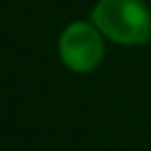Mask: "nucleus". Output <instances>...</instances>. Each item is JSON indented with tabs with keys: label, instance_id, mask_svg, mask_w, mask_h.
<instances>
[{
	"label": "nucleus",
	"instance_id": "obj_2",
	"mask_svg": "<svg viewBox=\"0 0 151 151\" xmlns=\"http://www.w3.org/2000/svg\"><path fill=\"white\" fill-rule=\"evenodd\" d=\"M62 66L73 73H91L105 57V37L91 22H71L57 41Z\"/></svg>",
	"mask_w": 151,
	"mask_h": 151
},
{
	"label": "nucleus",
	"instance_id": "obj_1",
	"mask_svg": "<svg viewBox=\"0 0 151 151\" xmlns=\"http://www.w3.org/2000/svg\"><path fill=\"white\" fill-rule=\"evenodd\" d=\"M89 22L105 39L121 46H142L151 41V11L142 0H98Z\"/></svg>",
	"mask_w": 151,
	"mask_h": 151
}]
</instances>
